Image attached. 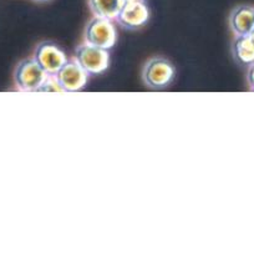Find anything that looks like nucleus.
Listing matches in <instances>:
<instances>
[{"label":"nucleus","instance_id":"1","mask_svg":"<svg viewBox=\"0 0 254 255\" xmlns=\"http://www.w3.org/2000/svg\"><path fill=\"white\" fill-rule=\"evenodd\" d=\"M141 77L143 84L152 90L168 87L176 77V69L167 57L153 56L144 62Z\"/></svg>","mask_w":254,"mask_h":255},{"label":"nucleus","instance_id":"2","mask_svg":"<svg viewBox=\"0 0 254 255\" xmlns=\"http://www.w3.org/2000/svg\"><path fill=\"white\" fill-rule=\"evenodd\" d=\"M84 40L86 44L110 50L117 42V30L112 20L94 16L85 26Z\"/></svg>","mask_w":254,"mask_h":255},{"label":"nucleus","instance_id":"3","mask_svg":"<svg viewBox=\"0 0 254 255\" xmlns=\"http://www.w3.org/2000/svg\"><path fill=\"white\" fill-rule=\"evenodd\" d=\"M49 74L35 61L34 57H26L17 62L14 70V81L20 91H39Z\"/></svg>","mask_w":254,"mask_h":255},{"label":"nucleus","instance_id":"4","mask_svg":"<svg viewBox=\"0 0 254 255\" xmlns=\"http://www.w3.org/2000/svg\"><path fill=\"white\" fill-rule=\"evenodd\" d=\"M75 60L90 75L102 74L110 66V52L109 50L85 42L75 50Z\"/></svg>","mask_w":254,"mask_h":255},{"label":"nucleus","instance_id":"5","mask_svg":"<svg viewBox=\"0 0 254 255\" xmlns=\"http://www.w3.org/2000/svg\"><path fill=\"white\" fill-rule=\"evenodd\" d=\"M32 57L49 75L56 74L61 69L62 65L67 61L64 49L59 44L50 40L39 42L35 47Z\"/></svg>","mask_w":254,"mask_h":255},{"label":"nucleus","instance_id":"6","mask_svg":"<svg viewBox=\"0 0 254 255\" xmlns=\"http://www.w3.org/2000/svg\"><path fill=\"white\" fill-rule=\"evenodd\" d=\"M89 72L85 71L76 60H67L55 74L57 82L64 92H76L84 89L89 81Z\"/></svg>","mask_w":254,"mask_h":255},{"label":"nucleus","instance_id":"7","mask_svg":"<svg viewBox=\"0 0 254 255\" xmlns=\"http://www.w3.org/2000/svg\"><path fill=\"white\" fill-rule=\"evenodd\" d=\"M149 20V9L144 0L126 1L116 17V21L124 29L138 30Z\"/></svg>","mask_w":254,"mask_h":255},{"label":"nucleus","instance_id":"8","mask_svg":"<svg viewBox=\"0 0 254 255\" xmlns=\"http://www.w3.org/2000/svg\"><path fill=\"white\" fill-rule=\"evenodd\" d=\"M228 21L236 36L249 35L254 30V6L238 5L231 11Z\"/></svg>","mask_w":254,"mask_h":255},{"label":"nucleus","instance_id":"9","mask_svg":"<svg viewBox=\"0 0 254 255\" xmlns=\"http://www.w3.org/2000/svg\"><path fill=\"white\" fill-rule=\"evenodd\" d=\"M232 55L239 65L249 66L254 64V44L249 35L236 36L232 44Z\"/></svg>","mask_w":254,"mask_h":255},{"label":"nucleus","instance_id":"10","mask_svg":"<svg viewBox=\"0 0 254 255\" xmlns=\"http://www.w3.org/2000/svg\"><path fill=\"white\" fill-rule=\"evenodd\" d=\"M126 0H89L90 10L95 16L116 20Z\"/></svg>","mask_w":254,"mask_h":255},{"label":"nucleus","instance_id":"11","mask_svg":"<svg viewBox=\"0 0 254 255\" xmlns=\"http://www.w3.org/2000/svg\"><path fill=\"white\" fill-rule=\"evenodd\" d=\"M39 91H62V89L57 82L55 75H49L39 89Z\"/></svg>","mask_w":254,"mask_h":255},{"label":"nucleus","instance_id":"12","mask_svg":"<svg viewBox=\"0 0 254 255\" xmlns=\"http://www.w3.org/2000/svg\"><path fill=\"white\" fill-rule=\"evenodd\" d=\"M247 80H248V84L251 86V90L254 91V64L249 65L248 71H247Z\"/></svg>","mask_w":254,"mask_h":255},{"label":"nucleus","instance_id":"13","mask_svg":"<svg viewBox=\"0 0 254 255\" xmlns=\"http://www.w3.org/2000/svg\"><path fill=\"white\" fill-rule=\"evenodd\" d=\"M249 37H251V40L253 41V44H254V30L251 32V34H249Z\"/></svg>","mask_w":254,"mask_h":255},{"label":"nucleus","instance_id":"14","mask_svg":"<svg viewBox=\"0 0 254 255\" xmlns=\"http://www.w3.org/2000/svg\"><path fill=\"white\" fill-rule=\"evenodd\" d=\"M34 1H36V2H47V1H50V0H34Z\"/></svg>","mask_w":254,"mask_h":255},{"label":"nucleus","instance_id":"15","mask_svg":"<svg viewBox=\"0 0 254 255\" xmlns=\"http://www.w3.org/2000/svg\"><path fill=\"white\" fill-rule=\"evenodd\" d=\"M126 1H137V0H126Z\"/></svg>","mask_w":254,"mask_h":255}]
</instances>
